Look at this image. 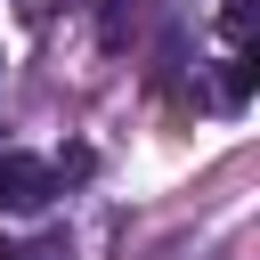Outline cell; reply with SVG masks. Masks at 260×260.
Listing matches in <instances>:
<instances>
[{
    "label": "cell",
    "mask_w": 260,
    "mask_h": 260,
    "mask_svg": "<svg viewBox=\"0 0 260 260\" xmlns=\"http://www.w3.org/2000/svg\"><path fill=\"white\" fill-rule=\"evenodd\" d=\"M0 260H24V252H16V244H0Z\"/></svg>",
    "instance_id": "obj_4"
},
{
    "label": "cell",
    "mask_w": 260,
    "mask_h": 260,
    "mask_svg": "<svg viewBox=\"0 0 260 260\" xmlns=\"http://www.w3.org/2000/svg\"><path fill=\"white\" fill-rule=\"evenodd\" d=\"M252 81H260V65H252V49H236V57H228V81H219V106H244Z\"/></svg>",
    "instance_id": "obj_2"
},
{
    "label": "cell",
    "mask_w": 260,
    "mask_h": 260,
    "mask_svg": "<svg viewBox=\"0 0 260 260\" xmlns=\"http://www.w3.org/2000/svg\"><path fill=\"white\" fill-rule=\"evenodd\" d=\"M49 195H57V171L41 154H0V203L8 211H41Z\"/></svg>",
    "instance_id": "obj_1"
},
{
    "label": "cell",
    "mask_w": 260,
    "mask_h": 260,
    "mask_svg": "<svg viewBox=\"0 0 260 260\" xmlns=\"http://www.w3.org/2000/svg\"><path fill=\"white\" fill-rule=\"evenodd\" d=\"M252 16H260V0H228V8H219V32H228V49H244V41H252Z\"/></svg>",
    "instance_id": "obj_3"
}]
</instances>
